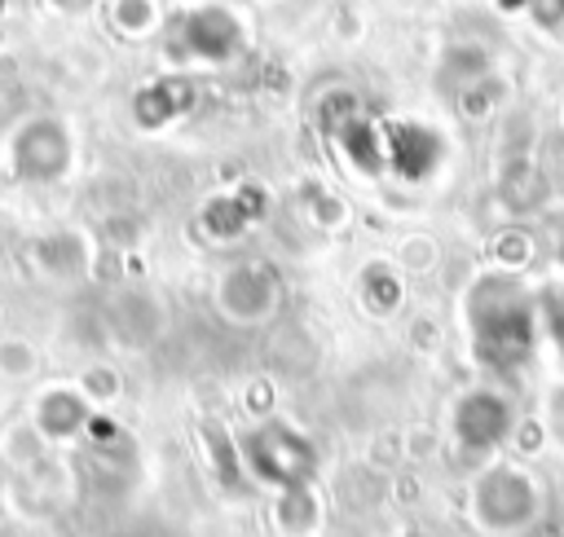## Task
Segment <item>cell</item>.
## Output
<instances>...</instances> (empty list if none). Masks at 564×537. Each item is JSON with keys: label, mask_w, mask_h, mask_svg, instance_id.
Returning a JSON list of instances; mask_svg holds the SVG:
<instances>
[{"label": "cell", "mask_w": 564, "mask_h": 537, "mask_svg": "<svg viewBox=\"0 0 564 537\" xmlns=\"http://www.w3.org/2000/svg\"><path fill=\"white\" fill-rule=\"evenodd\" d=\"M66 158H70V141H66L62 119H53V114H31L9 136V172L22 185L57 180L66 172Z\"/></svg>", "instance_id": "6da1fadb"}, {"label": "cell", "mask_w": 564, "mask_h": 537, "mask_svg": "<svg viewBox=\"0 0 564 537\" xmlns=\"http://www.w3.org/2000/svg\"><path fill=\"white\" fill-rule=\"evenodd\" d=\"M35 361L40 357L26 339H18V335L0 339V379H26V374H35Z\"/></svg>", "instance_id": "7a4b0ae2"}]
</instances>
